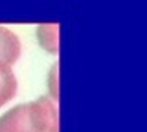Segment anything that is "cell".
<instances>
[{
    "mask_svg": "<svg viewBox=\"0 0 147 132\" xmlns=\"http://www.w3.org/2000/svg\"><path fill=\"white\" fill-rule=\"evenodd\" d=\"M0 132H59V111L47 96L18 104L0 116Z\"/></svg>",
    "mask_w": 147,
    "mask_h": 132,
    "instance_id": "obj_1",
    "label": "cell"
},
{
    "mask_svg": "<svg viewBox=\"0 0 147 132\" xmlns=\"http://www.w3.org/2000/svg\"><path fill=\"white\" fill-rule=\"evenodd\" d=\"M22 44L12 30L0 25V63L12 66L20 58Z\"/></svg>",
    "mask_w": 147,
    "mask_h": 132,
    "instance_id": "obj_2",
    "label": "cell"
},
{
    "mask_svg": "<svg viewBox=\"0 0 147 132\" xmlns=\"http://www.w3.org/2000/svg\"><path fill=\"white\" fill-rule=\"evenodd\" d=\"M17 88V80L11 66L0 63V108L16 96Z\"/></svg>",
    "mask_w": 147,
    "mask_h": 132,
    "instance_id": "obj_3",
    "label": "cell"
},
{
    "mask_svg": "<svg viewBox=\"0 0 147 132\" xmlns=\"http://www.w3.org/2000/svg\"><path fill=\"white\" fill-rule=\"evenodd\" d=\"M59 25L57 23H43L37 27V40L49 53L56 54L59 51Z\"/></svg>",
    "mask_w": 147,
    "mask_h": 132,
    "instance_id": "obj_4",
    "label": "cell"
}]
</instances>
